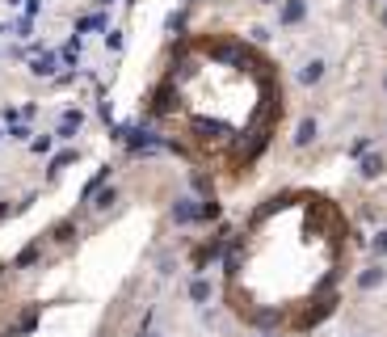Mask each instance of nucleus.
Returning a JSON list of instances; mask_svg holds the SVG:
<instances>
[{
	"label": "nucleus",
	"instance_id": "1",
	"mask_svg": "<svg viewBox=\"0 0 387 337\" xmlns=\"http://www.w3.org/2000/svg\"><path fill=\"white\" fill-rule=\"evenodd\" d=\"M375 249H379V253H387V232H379V241H375Z\"/></svg>",
	"mask_w": 387,
	"mask_h": 337
}]
</instances>
